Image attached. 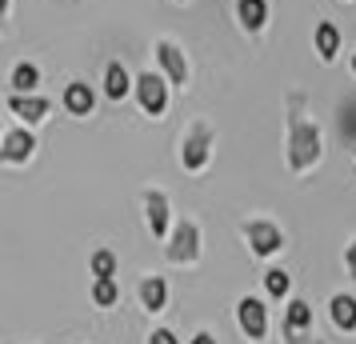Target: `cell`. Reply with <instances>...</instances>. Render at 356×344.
I'll return each instance as SVG.
<instances>
[{"label":"cell","mask_w":356,"mask_h":344,"mask_svg":"<svg viewBox=\"0 0 356 344\" xmlns=\"http://www.w3.org/2000/svg\"><path fill=\"white\" fill-rule=\"evenodd\" d=\"M292 168H305L308 161H312V156H316V152H321V132L312 129V124H296V129H292Z\"/></svg>","instance_id":"1"},{"label":"cell","mask_w":356,"mask_h":344,"mask_svg":"<svg viewBox=\"0 0 356 344\" xmlns=\"http://www.w3.org/2000/svg\"><path fill=\"white\" fill-rule=\"evenodd\" d=\"M241 328L252 341H264V332H268V312H264V304H260L257 296H244L241 300Z\"/></svg>","instance_id":"2"},{"label":"cell","mask_w":356,"mask_h":344,"mask_svg":"<svg viewBox=\"0 0 356 344\" xmlns=\"http://www.w3.org/2000/svg\"><path fill=\"white\" fill-rule=\"evenodd\" d=\"M136 97H140V104H145V113H164V104H168V92H164V81L161 76H152V72H145L140 81H136Z\"/></svg>","instance_id":"3"},{"label":"cell","mask_w":356,"mask_h":344,"mask_svg":"<svg viewBox=\"0 0 356 344\" xmlns=\"http://www.w3.org/2000/svg\"><path fill=\"white\" fill-rule=\"evenodd\" d=\"M244 232H248V240H252V252H260V256H268V252L280 248V232H276L273 224H264V220H252Z\"/></svg>","instance_id":"4"},{"label":"cell","mask_w":356,"mask_h":344,"mask_svg":"<svg viewBox=\"0 0 356 344\" xmlns=\"http://www.w3.org/2000/svg\"><path fill=\"white\" fill-rule=\"evenodd\" d=\"M145 204H148V224H152V236H164V232H168V200H164L161 193H148Z\"/></svg>","instance_id":"5"},{"label":"cell","mask_w":356,"mask_h":344,"mask_svg":"<svg viewBox=\"0 0 356 344\" xmlns=\"http://www.w3.org/2000/svg\"><path fill=\"white\" fill-rule=\"evenodd\" d=\"M196 240H200V236H196V224H180L177 245L168 248V256H172V261H193L196 256Z\"/></svg>","instance_id":"6"},{"label":"cell","mask_w":356,"mask_h":344,"mask_svg":"<svg viewBox=\"0 0 356 344\" xmlns=\"http://www.w3.org/2000/svg\"><path fill=\"white\" fill-rule=\"evenodd\" d=\"M209 156V129H196V136H188L184 145V168H200Z\"/></svg>","instance_id":"7"},{"label":"cell","mask_w":356,"mask_h":344,"mask_svg":"<svg viewBox=\"0 0 356 344\" xmlns=\"http://www.w3.org/2000/svg\"><path fill=\"white\" fill-rule=\"evenodd\" d=\"M156 56H161V65H164V72L172 76V84H184V76H188V68H184V60H180V52L164 40L161 49H156Z\"/></svg>","instance_id":"8"},{"label":"cell","mask_w":356,"mask_h":344,"mask_svg":"<svg viewBox=\"0 0 356 344\" xmlns=\"http://www.w3.org/2000/svg\"><path fill=\"white\" fill-rule=\"evenodd\" d=\"M65 108H68V113H76V116H88V113H92V92H88V84H68Z\"/></svg>","instance_id":"9"},{"label":"cell","mask_w":356,"mask_h":344,"mask_svg":"<svg viewBox=\"0 0 356 344\" xmlns=\"http://www.w3.org/2000/svg\"><path fill=\"white\" fill-rule=\"evenodd\" d=\"M33 148H36V140L29 136V132H13V136L4 140V156H8V161H29Z\"/></svg>","instance_id":"10"},{"label":"cell","mask_w":356,"mask_h":344,"mask_svg":"<svg viewBox=\"0 0 356 344\" xmlns=\"http://www.w3.org/2000/svg\"><path fill=\"white\" fill-rule=\"evenodd\" d=\"M13 113L24 116V120H40V116L49 113V100H36V97H24V92H17V97H13Z\"/></svg>","instance_id":"11"},{"label":"cell","mask_w":356,"mask_h":344,"mask_svg":"<svg viewBox=\"0 0 356 344\" xmlns=\"http://www.w3.org/2000/svg\"><path fill=\"white\" fill-rule=\"evenodd\" d=\"M241 20H244V28H264V20H268V4L264 0H241Z\"/></svg>","instance_id":"12"},{"label":"cell","mask_w":356,"mask_h":344,"mask_svg":"<svg viewBox=\"0 0 356 344\" xmlns=\"http://www.w3.org/2000/svg\"><path fill=\"white\" fill-rule=\"evenodd\" d=\"M332 320H337L340 328H356V300L353 296H332Z\"/></svg>","instance_id":"13"},{"label":"cell","mask_w":356,"mask_h":344,"mask_svg":"<svg viewBox=\"0 0 356 344\" xmlns=\"http://www.w3.org/2000/svg\"><path fill=\"white\" fill-rule=\"evenodd\" d=\"M104 92H108L113 100H120L124 92H129V72H124L120 65H108V76H104Z\"/></svg>","instance_id":"14"},{"label":"cell","mask_w":356,"mask_h":344,"mask_svg":"<svg viewBox=\"0 0 356 344\" xmlns=\"http://www.w3.org/2000/svg\"><path fill=\"white\" fill-rule=\"evenodd\" d=\"M316 49H321L324 60H332V56H337V49H340V33L332 28V24H321V28H316Z\"/></svg>","instance_id":"15"},{"label":"cell","mask_w":356,"mask_h":344,"mask_svg":"<svg viewBox=\"0 0 356 344\" xmlns=\"http://www.w3.org/2000/svg\"><path fill=\"white\" fill-rule=\"evenodd\" d=\"M140 296H145V309H164V300H168V288H164V280H145V288H140Z\"/></svg>","instance_id":"16"},{"label":"cell","mask_w":356,"mask_h":344,"mask_svg":"<svg viewBox=\"0 0 356 344\" xmlns=\"http://www.w3.org/2000/svg\"><path fill=\"white\" fill-rule=\"evenodd\" d=\"M308 320H312L308 304L305 300H292L289 312H284V328H289V332H300V328H308Z\"/></svg>","instance_id":"17"},{"label":"cell","mask_w":356,"mask_h":344,"mask_svg":"<svg viewBox=\"0 0 356 344\" xmlns=\"http://www.w3.org/2000/svg\"><path fill=\"white\" fill-rule=\"evenodd\" d=\"M36 81H40V72H36L33 65H17V72H13L17 92H29V88H36Z\"/></svg>","instance_id":"18"},{"label":"cell","mask_w":356,"mask_h":344,"mask_svg":"<svg viewBox=\"0 0 356 344\" xmlns=\"http://www.w3.org/2000/svg\"><path fill=\"white\" fill-rule=\"evenodd\" d=\"M92 300L97 304H116V284H113V277H97V288H92Z\"/></svg>","instance_id":"19"},{"label":"cell","mask_w":356,"mask_h":344,"mask_svg":"<svg viewBox=\"0 0 356 344\" xmlns=\"http://www.w3.org/2000/svg\"><path fill=\"white\" fill-rule=\"evenodd\" d=\"M264 288H268V296H284L289 293V272H284V268H273V272L264 277Z\"/></svg>","instance_id":"20"},{"label":"cell","mask_w":356,"mask_h":344,"mask_svg":"<svg viewBox=\"0 0 356 344\" xmlns=\"http://www.w3.org/2000/svg\"><path fill=\"white\" fill-rule=\"evenodd\" d=\"M113 268H116V256L100 248L97 256H92V272H97V277H113Z\"/></svg>","instance_id":"21"},{"label":"cell","mask_w":356,"mask_h":344,"mask_svg":"<svg viewBox=\"0 0 356 344\" xmlns=\"http://www.w3.org/2000/svg\"><path fill=\"white\" fill-rule=\"evenodd\" d=\"M152 344H177V336L172 332H152Z\"/></svg>","instance_id":"22"},{"label":"cell","mask_w":356,"mask_h":344,"mask_svg":"<svg viewBox=\"0 0 356 344\" xmlns=\"http://www.w3.org/2000/svg\"><path fill=\"white\" fill-rule=\"evenodd\" d=\"M348 268H353V277H356V245L348 248Z\"/></svg>","instance_id":"23"},{"label":"cell","mask_w":356,"mask_h":344,"mask_svg":"<svg viewBox=\"0 0 356 344\" xmlns=\"http://www.w3.org/2000/svg\"><path fill=\"white\" fill-rule=\"evenodd\" d=\"M193 344H212V336H209V332H200V336H196Z\"/></svg>","instance_id":"24"},{"label":"cell","mask_w":356,"mask_h":344,"mask_svg":"<svg viewBox=\"0 0 356 344\" xmlns=\"http://www.w3.org/2000/svg\"><path fill=\"white\" fill-rule=\"evenodd\" d=\"M4 8H8V0H0V17H4Z\"/></svg>","instance_id":"25"},{"label":"cell","mask_w":356,"mask_h":344,"mask_svg":"<svg viewBox=\"0 0 356 344\" xmlns=\"http://www.w3.org/2000/svg\"><path fill=\"white\" fill-rule=\"evenodd\" d=\"M353 72H356V56H353Z\"/></svg>","instance_id":"26"}]
</instances>
